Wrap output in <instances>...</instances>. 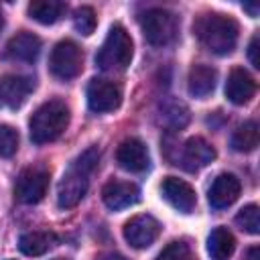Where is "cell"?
<instances>
[{
  "label": "cell",
  "mask_w": 260,
  "mask_h": 260,
  "mask_svg": "<svg viewBox=\"0 0 260 260\" xmlns=\"http://www.w3.org/2000/svg\"><path fill=\"white\" fill-rule=\"evenodd\" d=\"M258 43H260V37L258 35H254L252 39H250V45H248V57H250V63L258 69L260 67V57H258Z\"/></svg>",
  "instance_id": "28"
},
{
  "label": "cell",
  "mask_w": 260,
  "mask_h": 260,
  "mask_svg": "<svg viewBox=\"0 0 260 260\" xmlns=\"http://www.w3.org/2000/svg\"><path fill=\"white\" fill-rule=\"evenodd\" d=\"M35 89V81L24 75L0 77V104L6 108H20L28 93Z\"/></svg>",
  "instance_id": "14"
},
{
  "label": "cell",
  "mask_w": 260,
  "mask_h": 260,
  "mask_svg": "<svg viewBox=\"0 0 260 260\" xmlns=\"http://www.w3.org/2000/svg\"><path fill=\"white\" fill-rule=\"evenodd\" d=\"M132 61V39L124 26L114 24L95 55V63L106 71H122Z\"/></svg>",
  "instance_id": "4"
},
{
  "label": "cell",
  "mask_w": 260,
  "mask_h": 260,
  "mask_svg": "<svg viewBox=\"0 0 260 260\" xmlns=\"http://www.w3.org/2000/svg\"><path fill=\"white\" fill-rule=\"evenodd\" d=\"M215 81H217V71L209 65H193L189 71V79H187V87L189 93L195 98H205L215 89Z\"/></svg>",
  "instance_id": "18"
},
{
  "label": "cell",
  "mask_w": 260,
  "mask_h": 260,
  "mask_svg": "<svg viewBox=\"0 0 260 260\" xmlns=\"http://www.w3.org/2000/svg\"><path fill=\"white\" fill-rule=\"evenodd\" d=\"M256 93V81L244 67H234L225 81V95L232 104H248Z\"/></svg>",
  "instance_id": "16"
},
{
  "label": "cell",
  "mask_w": 260,
  "mask_h": 260,
  "mask_svg": "<svg viewBox=\"0 0 260 260\" xmlns=\"http://www.w3.org/2000/svg\"><path fill=\"white\" fill-rule=\"evenodd\" d=\"M236 223L240 225V230H244L248 234H258L260 232V209H258V205L250 203L244 209H240V213L236 215Z\"/></svg>",
  "instance_id": "24"
},
{
  "label": "cell",
  "mask_w": 260,
  "mask_h": 260,
  "mask_svg": "<svg viewBox=\"0 0 260 260\" xmlns=\"http://www.w3.org/2000/svg\"><path fill=\"white\" fill-rule=\"evenodd\" d=\"M122 102V91L114 81L108 79H91L87 85V104L89 110L104 114V112H112L120 106Z\"/></svg>",
  "instance_id": "9"
},
{
  "label": "cell",
  "mask_w": 260,
  "mask_h": 260,
  "mask_svg": "<svg viewBox=\"0 0 260 260\" xmlns=\"http://www.w3.org/2000/svg\"><path fill=\"white\" fill-rule=\"evenodd\" d=\"M116 160L122 169L130 171V173H142L148 167V150L146 144L138 138H126L124 142H120L118 150H116Z\"/></svg>",
  "instance_id": "15"
},
{
  "label": "cell",
  "mask_w": 260,
  "mask_h": 260,
  "mask_svg": "<svg viewBox=\"0 0 260 260\" xmlns=\"http://www.w3.org/2000/svg\"><path fill=\"white\" fill-rule=\"evenodd\" d=\"M244 10H248L250 16H258V6L256 4H244Z\"/></svg>",
  "instance_id": "31"
},
{
  "label": "cell",
  "mask_w": 260,
  "mask_h": 260,
  "mask_svg": "<svg viewBox=\"0 0 260 260\" xmlns=\"http://www.w3.org/2000/svg\"><path fill=\"white\" fill-rule=\"evenodd\" d=\"M236 250V240L228 228H215L207 238V252L213 260H228Z\"/></svg>",
  "instance_id": "22"
},
{
  "label": "cell",
  "mask_w": 260,
  "mask_h": 260,
  "mask_svg": "<svg viewBox=\"0 0 260 260\" xmlns=\"http://www.w3.org/2000/svg\"><path fill=\"white\" fill-rule=\"evenodd\" d=\"M49 67L59 79H73L83 69V53L73 41H59L49 59Z\"/></svg>",
  "instance_id": "7"
},
{
  "label": "cell",
  "mask_w": 260,
  "mask_h": 260,
  "mask_svg": "<svg viewBox=\"0 0 260 260\" xmlns=\"http://www.w3.org/2000/svg\"><path fill=\"white\" fill-rule=\"evenodd\" d=\"M193 32L207 51L215 55H228L234 51L238 43L240 26L228 14L205 12V14H199L197 20L193 22Z\"/></svg>",
  "instance_id": "2"
},
{
  "label": "cell",
  "mask_w": 260,
  "mask_h": 260,
  "mask_svg": "<svg viewBox=\"0 0 260 260\" xmlns=\"http://www.w3.org/2000/svg\"><path fill=\"white\" fill-rule=\"evenodd\" d=\"M73 24L77 28V32L81 35H91L95 30V24H98V18H95V12L91 6H81L75 10V16H73Z\"/></svg>",
  "instance_id": "25"
},
{
  "label": "cell",
  "mask_w": 260,
  "mask_h": 260,
  "mask_svg": "<svg viewBox=\"0 0 260 260\" xmlns=\"http://www.w3.org/2000/svg\"><path fill=\"white\" fill-rule=\"evenodd\" d=\"M47 187H49V169L43 165H35L20 171V175L16 177L14 195L20 203L32 205L45 197Z\"/></svg>",
  "instance_id": "6"
},
{
  "label": "cell",
  "mask_w": 260,
  "mask_h": 260,
  "mask_svg": "<svg viewBox=\"0 0 260 260\" xmlns=\"http://www.w3.org/2000/svg\"><path fill=\"white\" fill-rule=\"evenodd\" d=\"M102 199L104 203L118 211V209H124V207H130L134 205L138 199H140V191L134 183L130 181H120V179H112L104 185L102 189Z\"/></svg>",
  "instance_id": "13"
},
{
  "label": "cell",
  "mask_w": 260,
  "mask_h": 260,
  "mask_svg": "<svg viewBox=\"0 0 260 260\" xmlns=\"http://www.w3.org/2000/svg\"><path fill=\"white\" fill-rule=\"evenodd\" d=\"M59 242L55 232H26L18 240V248L26 256H43L51 248H55Z\"/></svg>",
  "instance_id": "19"
},
{
  "label": "cell",
  "mask_w": 260,
  "mask_h": 260,
  "mask_svg": "<svg viewBox=\"0 0 260 260\" xmlns=\"http://www.w3.org/2000/svg\"><path fill=\"white\" fill-rule=\"evenodd\" d=\"M240 191H242L240 179L232 173H221L213 179L209 193H207V199H209L211 207L223 209V207H230L240 197Z\"/></svg>",
  "instance_id": "12"
},
{
  "label": "cell",
  "mask_w": 260,
  "mask_h": 260,
  "mask_svg": "<svg viewBox=\"0 0 260 260\" xmlns=\"http://www.w3.org/2000/svg\"><path fill=\"white\" fill-rule=\"evenodd\" d=\"M158 234H160V223L148 213L134 215L124 223V238L136 250L148 248L158 238Z\"/></svg>",
  "instance_id": "8"
},
{
  "label": "cell",
  "mask_w": 260,
  "mask_h": 260,
  "mask_svg": "<svg viewBox=\"0 0 260 260\" xmlns=\"http://www.w3.org/2000/svg\"><path fill=\"white\" fill-rule=\"evenodd\" d=\"M215 158V148L201 136H191L183 146H181V165L187 171H199L207 167Z\"/></svg>",
  "instance_id": "10"
},
{
  "label": "cell",
  "mask_w": 260,
  "mask_h": 260,
  "mask_svg": "<svg viewBox=\"0 0 260 260\" xmlns=\"http://www.w3.org/2000/svg\"><path fill=\"white\" fill-rule=\"evenodd\" d=\"M69 126V108L61 100H49L41 104L28 120L30 140L35 144H47L57 140Z\"/></svg>",
  "instance_id": "3"
},
{
  "label": "cell",
  "mask_w": 260,
  "mask_h": 260,
  "mask_svg": "<svg viewBox=\"0 0 260 260\" xmlns=\"http://www.w3.org/2000/svg\"><path fill=\"white\" fill-rule=\"evenodd\" d=\"M144 39L154 47H165L177 37V16L165 8H150L140 16Z\"/></svg>",
  "instance_id": "5"
},
{
  "label": "cell",
  "mask_w": 260,
  "mask_h": 260,
  "mask_svg": "<svg viewBox=\"0 0 260 260\" xmlns=\"http://www.w3.org/2000/svg\"><path fill=\"white\" fill-rule=\"evenodd\" d=\"M95 260H126V258L120 256V254H104V256H100V258H95Z\"/></svg>",
  "instance_id": "30"
},
{
  "label": "cell",
  "mask_w": 260,
  "mask_h": 260,
  "mask_svg": "<svg viewBox=\"0 0 260 260\" xmlns=\"http://www.w3.org/2000/svg\"><path fill=\"white\" fill-rule=\"evenodd\" d=\"M162 197L179 211L183 213H191L195 209V203H197V195H195V189L183 181V179H177V177H167L162 181Z\"/></svg>",
  "instance_id": "11"
},
{
  "label": "cell",
  "mask_w": 260,
  "mask_h": 260,
  "mask_svg": "<svg viewBox=\"0 0 260 260\" xmlns=\"http://www.w3.org/2000/svg\"><path fill=\"white\" fill-rule=\"evenodd\" d=\"M67 12V4L59 0H35L28 4V16L41 24H53Z\"/></svg>",
  "instance_id": "20"
},
{
  "label": "cell",
  "mask_w": 260,
  "mask_h": 260,
  "mask_svg": "<svg viewBox=\"0 0 260 260\" xmlns=\"http://www.w3.org/2000/svg\"><path fill=\"white\" fill-rule=\"evenodd\" d=\"M260 140V130L256 122H246L242 126L236 128V132L232 134V148L238 152H252L258 146Z\"/></svg>",
  "instance_id": "23"
},
{
  "label": "cell",
  "mask_w": 260,
  "mask_h": 260,
  "mask_svg": "<svg viewBox=\"0 0 260 260\" xmlns=\"http://www.w3.org/2000/svg\"><path fill=\"white\" fill-rule=\"evenodd\" d=\"M156 260H195V256L185 242H171L162 248Z\"/></svg>",
  "instance_id": "27"
},
{
  "label": "cell",
  "mask_w": 260,
  "mask_h": 260,
  "mask_svg": "<svg viewBox=\"0 0 260 260\" xmlns=\"http://www.w3.org/2000/svg\"><path fill=\"white\" fill-rule=\"evenodd\" d=\"M158 116H160V122L173 130H181L189 122L187 106L179 100H173V98H167L165 102L158 104Z\"/></svg>",
  "instance_id": "21"
},
{
  "label": "cell",
  "mask_w": 260,
  "mask_h": 260,
  "mask_svg": "<svg viewBox=\"0 0 260 260\" xmlns=\"http://www.w3.org/2000/svg\"><path fill=\"white\" fill-rule=\"evenodd\" d=\"M244 260H260V248L258 246L248 248L246 254H244Z\"/></svg>",
  "instance_id": "29"
},
{
  "label": "cell",
  "mask_w": 260,
  "mask_h": 260,
  "mask_svg": "<svg viewBox=\"0 0 260 260\" xmlns=\"http://www.w3.org/2000/svg\"><path fill=\"white\" fill-rule=\"evenodd\" d=\"M16 150H18V132L8 124H0V156L10 158Z\"/></svg>",
  "instance_id": "26"
},
{
  "label": "cell",
  "mask_w": 260,
  "mask_h": 260,
  "mask_svg": "<svg viewBox=\"0 0 260 260\" xmlns=\"http://www.w3.org/2000/svg\"><path fill=\"white\" fill-rule=\"evenodd\" d=\"M98 162L100 150L98 146H89L69 165L57 187V203L61 209H71L83 199L89 185V175L95 171Z\"/></svg>",
  "instance_id": "1"
},
{
  "label": "cell",
  "mask_w": 260,
  "mask_h": 260,
  "mask_svg": "<svg viewBox=\"0 0 260 260\" xmlns=\"http://www.w3.org/2000/svg\"><path fill=\"white\" fill-rule=\"evenodd\" d=\"M39 53H41V39L28 30L14 35L6 45V57H10L14 61L30 63L39 57Z\"/></svg>",
  "instance_id": "17"
},
{
  "label": "cell",
  "mask_w": 260,
  "mask_h": 260,
  "mask_svg": "<svg viewBox=\"0 0 260 260\" xmlns=\"http://www.w3.org/2000/svg\"><path fill=\"white\" fill-rule=\"evenodd\" d=\"M55 260H65V258H55Z\"/></svg>",
  "instance_id": "33"
},
{
  "label": "cell",
  "mask_w": 260,
  "mask_h": 260,
  "mask_svg": "<svg viewBox=\"0 0 260 260\" xmlns=\"http://www.w3.org/2000/svg\"><path fill=\"white\" fill-rule=\"evenodd\" d=\"M2 24H4V14H2V10H0V28H2Z\"/></svg>",
  "instance_id": "32"
}]
</instances>
